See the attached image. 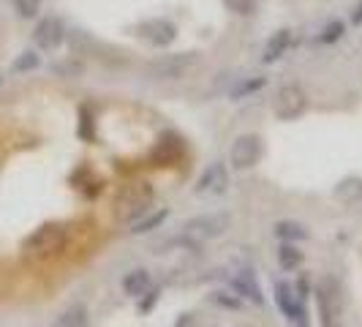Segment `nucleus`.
<instances>
[{
  "mask_svg": "<svg viewBox=\"0 0 362 327\" xmlns=\"http://www.w3.org/2000/svg\"><path fill=\"white\" fill-rule=\"evenodd\" d=\"M264 85H267V76H259V74H254V76H240V79L232 82V88L226 91V96H229L232 101H243V98L259 93Z\"/></svg>",
  "mask_w": 362,
  "mask_h": 327,
  "instance_id": "obj_18",
  "label": "nucleus"
},
{
  "mask_svg": "<svg viewBox=\"0 0 362 327\" xmlns=\"http://www.w3.org/2000/svg\"><path fill=\"white\" fill-rule=\"evenodd\" d=\"M272 235L278 237L281 243H303V240H308L310 232L305 229V224L291 221V218H284V221H275Z\"/></svg>",
  "mask_w": 362,
  "mask_h": 327,
  "instance_id": "obj_17",
  "label": "nucleus"
},
{
  "mask_svg": "<svg viewBox=\"0 0 362 327\" xmlns=\"http://www.w3.org/2000/svg\"><path fill=\"white\" fill-rule=\"evenodd\" d=\"M229 289L235 292L243 303H254V306H264V289L259 284V278L254 275V270L243 268L229 275Z\"/></svg>",
  "mask_w": 362,
  "mask_h": 327,
  "instance_id": "obj_10",
  "label": "nucleus"
},
{
  "mask_svg": "<svg viewBox=\"0 0 362 327\" xmlns=\"http://www.w3.org/2000/svg\"><path fill=\"white\" fill-rule=\"evenodd\" d=\"M88 325H90V314H88L85 303H71L52 322V327H88Z\"/></svg>",
  "mask_w": 362,
  "mask_h": 327,
  "instance_id": "obj_19",
  "label": "nucleus"
},
{
  "mask_svg": "<svg viewBox=\"0 0 362 327\" xmlns=\"http://www.w3.org/2000/svg\"><path fill=\"white\" fill-rule=\"evenodd\" d=\"M66 41V25L60 17H41L33 28V44L41 52H52Z\"/></svg>",
  "mask_w": 362,
  "mask_h": 327,
  "instance_id": "obj_9",
  "label": "nucleus"
},
{
  "mask_svg": "<svg viewBox=\"0 0 362 327\" xmlns=\"http://www.w3.org/2000/svg\"><path fill=\"white\" fill-rule=\"evenodd\" d=\"M11 3L22 19H36L41 14V6H44V0H11Z\"/></svg>",
  "mask_w": 362,
  "mask_h": 327,
  "instance_id": "obj_25",
  "label": "nucleus"
},
{
  "mask_svg": "<svg viewBox=\"0 0 362 327\" xmlns=\"http://www.w3.org/2000/svg\"><path fill=\"white\" fill-rule=\"evenodd\" d=\"M289 47H291V30H289V28H281V30H275V33L267 38V44H264L262 63H264V66H272V63H278L284 54L289 52Z\"/></svg>",
  "mask_w": 362,
  "mask_h": 327,
  "instance_id": "obj_15",
  "label": "nucleus"
},
{
  "mask_svg": "<svg viewBox=\"0 0 362 327\" xmlns=\"http://www.w3.org/2000/svg\"><path fill=\"white\" fill-rule=\"evenodd\" d=\"M194 325V314H182V319L177 322V327H191Z\"/></svg>",
  "mask_w": 362,
  "mask_h": 327,
  "instance_id": "obj_31",
  "label": "nucleus"
},
{
  "mask_svg": "<svg viewBox=\"0 0 362 327\" xmlns=\"http://www.w3.org/2000/svg\"><path fill=\"white\" fill-rule=\"evenodd\" d=\"M316 309H319V325L322 327H344V294L335 275H322L313 287Z\"/></svg>",
  "mask_w": 362,
  "mask_h": 327,
  "instance_id": "obj_3",
  "label": "nucleus"
},
{
  "mask_svg": "<svg viewBox=\"0 0 362 327\" xmlns=\"http://www.w3.org/2000/svg\"><path fill=\"white\" fill-rule=\"evenodd\" d=\"M161 300V289L158 287H153L150 292H145L142 297H139V303H136V311L139 314H150V311L156 309V303Z\"/></svg>",
  "mask_w": 362,
  "mask_h": 327,
  "instance_id": "obj_26",
  "label": "nucleus"
},
{
  "mask_svg": "<svg viewBox=\"0 0 362 327\" xmlns=\"http://www.w3.org/2000/svg\"><path fill=\"white\" fill-rule=\"evenodd\" d=\"M294 292H297V297H300V300H308L310 294H313V287H310V281H308V275H305V272L297 278V284H294Z\"/></svg>",
  "mask_w": 362,
  "mask_h": 327,
  "instance_id": "obj_28",
  "label": "nucleus"
},
{
  "mask_svg": "<svg viewBox=\"0 0 362 327\" xmlns=\"http://www.w3.org/2000/svg\"><path fill=\"white\" fill-rule=\"evenodd\" d=\"M69 248V229L63 224H44L30 232L22 251L30 262H52Z\"/></svg>",
  "mask_w": 362,
  "mask_h": 327,
  "instance_id": "obj_1",
  "label": "nucleus"
},
{
  "mask_svg": "<svg viewBox=\"0 0 362 327\" xmlns=\"http://www.w3.org/2000/svg\"><path fill=\"white\" fill-rule=\"evenodd\" d=\"M305 109H308V96H305V91L300 85H294V82L281 85L275 91V96H272V115L278 120H286V123L297 120Z\"/></svg>",
  "mask_w": 362,
  "mask_h": 327,
  "instance_id": "obj_6",
  "label": "nucleus"
},
{
  "mask_svg": "<svg viewBox=\"0 0 362 327\" xmlns=\"http://www.w3.org/2000/svg\"><path fill=\"white\" fill-rule=\"evenodd\" d=\"M213 306H218V309H226V311H240L243 309V300L237 297L235 292L229 289H218V292H210V297H207Z\"/></svg>",
  "mask_w": 362,
  "mask_h": 327,
  "instance_id": "obj_22",
  "label": "nucleus"
},
{
  "mask_svg": "<svg viewBox=\"0 0 362 327\" xmlns=\"http://www.w3.org/2000/svg\"><path fill=\"white\" fill-rule=\"evenodd\" d=\"M275 259H278V268L286 272H294L303 268V262H305V254L300 251V246L297 243H278V248H275Z\"/></svg>",
  "mask_w": 362,
  "mask_h": 327,
  "instance_id": "obj_16",
  "label": "nucleus"
},
{
  "mask_svg": "<svg viewBox=\"0 0 362 327\" xmlns=\"http://www.w3.org/2000/svg\"><path fill=\"white\" fill-rule=\"evenodd\" d=\"M182 153H185V145H182L180 137L163 134V137H158V142H156L153 153H150V164L153 166H166V164L180 161Z\"/></svg>",
  "mask_w": 362,
  "mask_h": 327,
  "instance_id": "obj_13",
  "label": "nucleus"
},
{
  "mask_svg": "<svg viewBox=\"0 0 362 327\" xmlns=\"http://www.w3.org/2000/svg\"><path fill=\"white\" fill-rule=\"evenodd\" d=\"M120 289L126 297L131 300H139L145 292L153 289V272L147 270V268H131V270L120 278Z\"/></svg>",
  "mask_w": 362,
  "mask_h": 327,
  "instance_id": "obj_14",
  "label": "nucleus"
},
{
  "mask_svg": "<svg viewBox=\"0 0 362 327\" xmlns=\"http://www.w3.org/2000/svg\"><path fill=\"white\" fill-rule=\"evenodd\" d=\"M344 36H346V25L341 22V19H332V22H327L325 30L316 36V41H319V44H325V47H329V44L341 41Z\"/></svg>",
  "mask_w": 362,
  "mask_h": 327,
  "instance_id": "obj_24",
  "label": "nucleus"
},
{
  "mask_svg": "<svg viewBox=\"0 0 362 327\" xmlns=\"http://www.w3.org/2000/svg\"><path fill=\"white\" fill-rule=\"evenodd\" d=\"M54 74H63V76H79L82 74V63H60V66H54Z\"/></svg>",
  "mask_w": 362,
  "mask_h": 327,
  "instance_id": "obj_29",
  "label": "nucleus"
},
{
  "mask_svg": "<svg viewBox=\"0 0 362 327\" xmlns=\"http://www.w3.org/2000/svg\"><path fill=\"white\" fill-rule=\"evenodd\" d=\"M226 6H229L232 11H237V14H243V17H248V14L256 11L254 0H226Z\"/></svg>",
  "mask_w": 362,
  "mask_h": 327,
  "instance_id": "obj_27",
  "label": "nucleus"
},
{
  "mask_svg": "<svg viewBox=\"0 0 362 327\" xmlns=\"http://www.w3.org/2000/svg\"><path fill=\"white\" fill-rule=\"evenodd\" d=\"M272 300H275V309L281 311L289 322L291 316L297 314V309H300V303H308V300H300L297 297L294 284H289L286 278H272Z\"/></svg>",
  "mask_w": 362,
  "mask_h": 327,
  "instance_id": "obj_12",
  "label": "nucleus"
},
{
  "mask_svg": "<svg viewBox=\"0 0 362 327\" xmlns=\"http://www.w3.org/2000/svg\"><path fill=\"white\" fill-rule=\"evenodd\" d=\"M169 218V207H158V210H147L142 218H136L134 224H131V235H145V232H153V229H158L163 221Z\"/></svg>",
  "mask_w": 362,
  "mask_h": 327,
  "instance_id": "obj_21",
  "label": "nucleus"
},
{
  "mask_svg": "<svg viewBox=\"0 0 362 327\" xmlns=\"http://www.w3.org/2000/svg\"><path fill=\"white\" fill-rule=\"evenodd\" d=\"M332 197L341 205H357V202H362V178H344L332 188Z\"/></svg>",
  "mask_w": 362,
  "mask_h": 327,
  "instance_id": "obj_20",
  "label": "nucleus"
},
{
  "mask_svg": "<svg viewBox=\"0 0 362 327\" xmlns=\"http://www.w3.org/2000/svg\"><path fill=\"white\" fill-rule=\"evenodd\" d=\"M229 188V164L226 161H213L202 169V175L197 178L194 194L199 197H221Z\"/></svg>",
  "mask_w": 362,
  "mask_h": 327,
  "instance_id": "obj_7",
  "label": "nucleus"
},
{
  "mask_svg": "<svg viewBox=\"0 0 362 327\" xmlns=\"http://www.w3.org/2000/svg\"><path fill=\"white\" fill-rule=\"evenodd\" d=\"M351 25H357V28L362 25V0L357 3V8L351 11Z\"/></svg>",
  "mask_w": 362,
  "mask_h": 327,
  "instance_id": "obj_30",
  "label": "nucleus"
},
{
  "mask_svg": "<svg viewBox=\"0 0 362 327\" xmlns=\"http://www.w3.org/2000/svg\"><path fill=\"white\" fill-rule=\"evenodd\" d=\"M38 66H41V57H38L36 50H25V52L19 54L17 60L11 63V74H28V71H36Z\"/></svg>",
  "mask_w": 362,
  "mask_h": 327,
  "instance_id": "obj_23",
  "label": "nucleus"
},
{
  "mask_svg": "<svg viewBox=\"0 0 362 327\" xmlns=\"http://www.w3.org/2000/svg\"><path fill=\"white\" fill-rule=\"evenodd\" d=\"M156 191L150 183H134V185H123L115 202H112V216L117 224H134L136 218H142L153 207Z\"/></svg>",
  "mask_w": 362,
  "mask_h": 327,
  "instance_id": "obj_2",
  "label": "nucleus"
},
{
  "mask_svg": "<svg viewBox=\"0 0 362 327\" xmlns=\"http://www.w3.org/2000/svg\"><path fill=\"white\" fill-rule=\"evenodd\" d=\"M262 153H264V145L256 134H240L229 147V164L232 169H251L259 164Z\"/></svg>",
  "mask_w": 362,
  "mask_h": 327,
  "instance_id": "obj_8",
  "label": "nucleus"
},
{
  "mask_svg": "<svg viewBox=\"0 0 362 327\" xmlns=\"http://www.w3.org/2000/svg\"><path fill=\"white\" fill-rule=\"evenodd\" d=\"M197 63H199V54L197 52L161 54V57H156V60L147 63L145 74L150 79H156V82H177V79H182Z\"/></svg>",
  "mask_w": 362,
  "mask_h": 327,
  "instance_id": "obj_4",
  "label": "nucleus"
},
{
  "mask_svg": "<svg viewBox=\"0 0 362 327\" xmlns=\"http://www.w3.org/2000/svg\"><path fill=\"white\" fill-rule=\"evenodd\" d=\"M136 36L145 38L147 44H153V47H169L177 38V25L172 19L163 17L145 19V22L136 25Z\"/></svg>",
  "mask_w": 362,
  "mask_h": 327,
  "instance_id": "obj_11",
  "label": "nucleus"
},
{
  "mask_svg": "<svg viewBox=\"0 0 362 327\" xmlns=\"http://www.w3.org/2000/svg\"><path fill=\"white\" fill-rule=\"evenodd\" d=\"M232 229V213H223V210H213V213H202L194 216L191 221H185L182 232L188 240L202 243V240H218Z\"/></svg>",
  "mask_w": 362,
  "mask_h": 327,
  "instance_id": "obj_5",
  "label": "nucleus"
}]
</instances>
